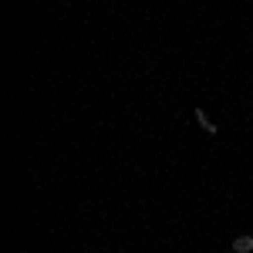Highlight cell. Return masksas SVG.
<instances>
[{"mask_svg":"<svg viewBox=\"0 0 253 253\" xmlns=\"http://www.w3.org/2000/svg\"><path fill=\"white\" fill-rule=\"evenodd\" d=\"M196 122H199V125H203V132H210V135H216V132H219L213 122H210V115H206L203 108H196Z\"/></svg>","mask_w":253,"mask_h":253,"instance_id":"cell-1","label":"cell"},{"mask_svg":"<svg viewBox=\"0 0 253 253\" xmlns=\"http://www.w3.org/2000/svg\"><path fill=\"white\" fill-rule=\"evenodd\" d=\"M233 253H253V236H236L233 240Z\"/></svg>","mask_w":253,"mask_h":253,"instance_id":"cell-2","label":"cell"}]
</instances>
